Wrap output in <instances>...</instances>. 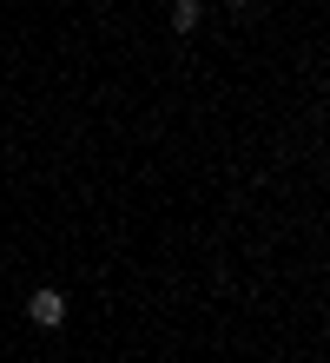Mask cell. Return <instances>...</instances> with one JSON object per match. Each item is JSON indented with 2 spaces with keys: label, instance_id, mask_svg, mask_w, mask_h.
<instances>
[{
  "label": "cell",
  "instance_id": "cell-2",
  "mask_svg": "<svg viewBox=\"0 0 330 363\" xmlns=\"http://www.w3.org/2000/svg\"><path fill=\"white\" fill-rule=\"evenodd\" d=\"M198 0H172V33H198Z\"/></svg>",
  "mask_w": 330,
  "mask_h": 363
},
{
  "label": "cell",
  "instance_id": "cell-1",
  "mask_svg": "<svg viewBox=\"0 0 330 363\" xmlns=\"http://www.w3.org/2000/svg\"><path fill=\"white\" fill-rule=\"evenodd\" d=\"M27 317H33L40 330H60V324H66V297H60L53 284H40V291L27 297Z\"/></svg>",
  "mask_w": 330,
  "mask_h": 363
}]
</instances>
